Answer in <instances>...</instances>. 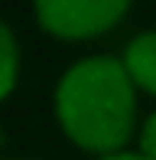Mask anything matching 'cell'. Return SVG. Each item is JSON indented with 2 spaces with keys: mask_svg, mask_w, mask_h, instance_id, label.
Here are the masks:
<instances>
[{
  "mask_svg": "<svg viewBox=\"0 0 156 160\" xmlns=\"http://www.w3.org/2000/svg\"><path fill=\"white\" fill-rule=\"evenodd\" d=\"M16 39L7 30V23H0V98H7L16 82Z\"/></svg>",
  "mask_w": 156,
  "mask_h": 160,
  "instance_id": "277c9868",
  "label": "cell"
},
{
  "mask_svg": "<svg viewBox=\"0 0 156 160\" xmlns=\"http://www.w3.org/2000/svg\"><path fill=\"white\" fill-rule=\"evenodd\" d=\"M140 154L156 160V111L146 118V124H143V134H140Z\"/></svg>",
  "mask_w": 156,
  "mask_h": 160,
  "instance_id": "5b68a950",
  "label": "cell"
},
{
  "mask_svg": "<svg viewBox=\"0 0 156 160\" xmlns=\"http://www.w3.org/2000/svg\"><path fill=\"white\" fill-rule=\"evenodd\" d=\"M124 65L130 72L133 85H140V88L156 95V33L137 36L124 52Z\"/></svg>",
  "mask_w": 156,
  "mask_h": 160,
  "instance_id": "3957f363",
  "label": "cell"
},
{
  "mask_svg": "<svg viewBox=\"0 0 156 160\" xmlns=\"http://www.w3.org/2000/svg\"><path fill=\"white\" fill-rule=\"evenodd\" d=\"M127 7L130 0H36V17L55 36L85 39L111 30Z\"/></svg>",
  "mask_w": 156,
  "mask_h": 160,
  "instance_id": "7a4b0ae2",
  "label": "cell"
},
{
  "mask_svg": "<svg viewBox=\"0 0 156 160\" xmlns=\"http://www.w3.org/2000/svg\"><path fill=\"white\" fill-rule=\"evenodd\" d=\"M98 160H150V157H143V154H108V157H98Z\"/></svg>",
  "mask_w": 156,
  "mask_h": 160,
  "instance_id": "8992f818",
  "label": "cell"
},
{
  "mask_svg": "<svg viewBox=\"0 0 156 160\" xmlns=\"http://www.w3.org/2000/svg\"><path fill=\"white\" fill-rule=\"evenodd\" d=\"M133 78L124 62L91 56L75 62L55 88V111L78 147L114 154L133 128Z\"/></svg>",
  "mask_w": 156,
  "mask_h": 160,
  "instance_id": "6da1fadb",
  "label": "cell"
}]
</instances>
